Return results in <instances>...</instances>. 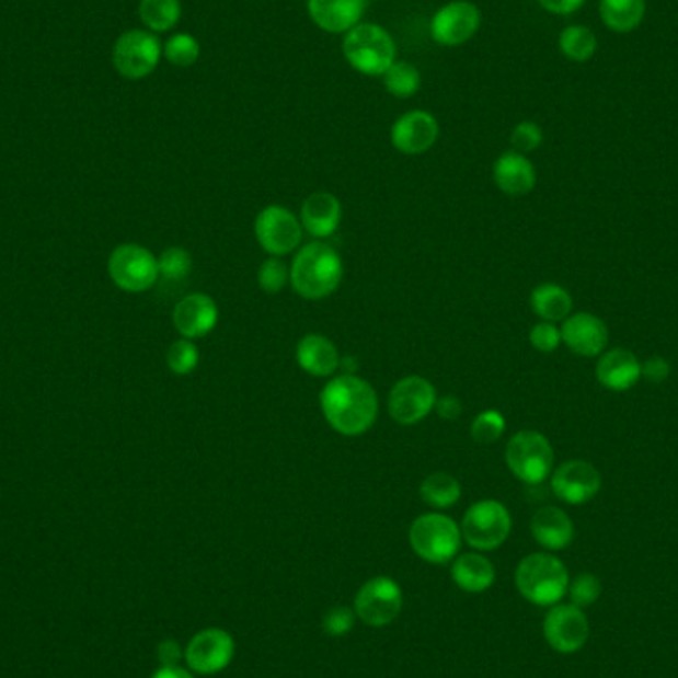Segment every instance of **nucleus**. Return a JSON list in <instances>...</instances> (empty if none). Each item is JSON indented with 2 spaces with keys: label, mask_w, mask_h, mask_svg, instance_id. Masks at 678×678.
I'll use <instances>...</instances> for the list:
<instances>
[{
  "label": "nucleus",
  "mask_w": 678,
  "mask_h": 678,
  "mask_svg": "<svg viewBox=\"0 0 678 678\" xmlns=\"http://www.w3.org/2000/svg\"><path fill=\"white\" fill-rule=\"evenodd\" d=\"M320 407L335 433L344 437H361L376 425L379 397L364 377L344 374L334 377L322 389Z\"/></svg>",
  "instance_id": "f257e3e1"
},
{
  "label": "nucleus",
  "mask_w": 678,
  "mask_h": 678,
  "mask_svg": "<svg viewBox=\"0 0 678 678\" xmlns=\"http://www.w3.org/2000/svg\"><path fill=\"white\" fill-rule=\"evenodd\" d=\"M344 276L342 256L334 246L313 241L303 244L290 268V283L303 300H324L340 288Z\"/></svg>",
  "instance_id": "f03ea898"
},
{
  "label": "nucleus",
  "mask_w": 678,
  "mask_h": 678,
  "mask_svg": "<svg viewBox=\"0 0 678 678\" xmlns=\"http://www.w3.org/2000/svg\"><path fill=\"white\" fill-rule=\"evenodd\" d=\"M516 587L533 606L553 607L570 589V574L564 562L552 553H530L516 570Z\"/></svg>",
  "instance_id": "7ed1b4c3"
},
{
  "label": "nucleus",
  "mask_w": 678,
  "mask_h": 678,
  "mask_svg": "<svg viewBox=\"0 0 678 678\" xmlns=\"http://www.w3.org/2000/svg\"><path fill=\"white\" fill-rule=\"evenodd\" d=\"M409 542L413 552L428 564H449L460 552L462 532L447 514L428 512L411 524Z\"/></svg>",
  "instance_id": "20e7f679"
},
{
  "label": "nucleus",
  "mask_w": 678,
  "mask_h": 678,
  "mask_svg": "<svg viewBox=\"0 0 678 678\" xmlns=\"http://www.w3.org/2000/svg\"><path fill=\"white\" fill-rule=\"evenodd\" d=\"M344 56L349 66L366 76H383L397 60L393 36L379 24H357L345 32Z\"/></svg>",
  "instance_id": "39448f33"
},
{
  "label": "nucleus",
  "mask_w": 678,
  "mask_h": 678,
  "mask_svg": "<svg viewBox=\"0 0 678 678\" xmlns=\"http://www.w3.org/2000/svg\"><path fill=\"white\" fill-rule=\"evenodd\" d=\"M462 540L476 552H492L508 540L512 532V516L498 501L474 502L460 522Z\"/></svg>",
  "instance_id": "423d86ee"
},
{
  "label": "nucleus",
  "mask_w": 678,
  "mask_h": 678,
  "mask_svg": "<svg viewBox=\"0 0 678 678\" xmlns=\"http://www.w3.org/2000/svg\"><path fill=\"white\" fill-rule=\"evenodd\" d=\"M550 440L538 430H520L506 445V464L518 481L542 484L553 470Z\"/></svg>",
  "instance_id": "0eeeda50"
},
{
  "label": "nucleus",
  "mask_w": 678,
  "mask_h": 678,
  "mask_svg": "<svg viewBox=\"0 0 678 678\" xmlns=\"http://www.w3.org/2000/svg\"><path fill=\"white\" fill-rule=\"evenodd\" d=\"M437 399V389L425 377H403L391 387L387 411L397 425L411 427L425 421L435 411Z\"/></svg>",
  "instance_id": "6e6552de"
},
{
  "label": "nucleus",
  "mask_w": 678,
  "mask_h": 678,
  "mask_svg": "<svg viewBox=\"0 0 678 678\" xmlns=\"http://www.w3.org/2000/svg\"><path fill=\"white\" fill-rule=\"evenodd\" d=\"M254 237L271 256H286L298 251L303 239V227L292 210L271 205L258 212L254 220Z\"/></svg>",
  "instance_id": "1a4fd4ad"
},
{
  "label": "nucleus",
  "mask_w": 678,
  "mask_h": 678,
  "mask_svg": "<svg viewBox=\"0 0 678 678\" xmlns=\"http://www.w3.org/2000/svg\"><path fill=\"white\" fill-rule=\"evenodd\" d=\"M403 609V591L395 579L379 575L359 587L354 611L366 625L386 627L393 623Z\"/></svg>",
  "instance_id": "9d476101"
},
{
  "label": "nucleus",
  "mask_w": 678,
  "mask_h": 678,
  "mask_svg": "<svg viewBox=\"0 0 678 678\" xmlns=\"http://www.w3.org/2000/svg\"><path fill=\"white\" fill-rule=\"evenodd\" d=\"M163 46L156 34L147 31H127L114 46V66L127 80H143L153 73L161 60Z\"/></svg>",
  "instance_id": "9b49d317"
},
{
  "label": "nucleus",
  "mask_w": 678,
  "mask_h": 678,
  "mask_svg": "<svg viewBox=\"0 0 678 678\" xmlns=\"http://www.w3.org/2000/svg\"><path fill=\"white\" fill-rule=\"evenodd\" d=\"M110 276L126 292H146L156 286L159 264L143 246L122 244L110 258Z\"/></svg>",
  "instance_id": "f8f14e48"
},
{
  "label": "nucleus",
  "mask_w": 678,
  "mask_h": 678,
  "mask_svg": "<svg viewBox=\"0 0 678 678\" xmlns=\"http://www.w3.org/2000/svg\"><path fill=\"white\" fill-rule=\"evenodd\" d=\"M234 657V639L225 629H203L188 641L185 660L198 675H217L229 667Z\"/></svg>",
  "instance_id": "ddd939ff"
},
{
  "label": "nucleus",
  "mask_w": 678,
  "mask_h": 678,
  "mask_svg": "<svg viewBox=\"0 0 678 678\" xmlns=\"http://www.w3.org/2000/svg\"><path fill=\"white\" fill-rule=\"evenodd\" d=\"M482 14L469 0H452L438 9L430 21V34L440 46H460L481 28Z\"/></svg>",
  "instance_id": "4468645a"
},
{
  "label": "nucleus",
  "mask_w": 678,
  "mask_h": 678,
  "mask_svg": "<svg viewBox=\"0 0 678 678\" xmlns=\"http://www.w3.org/2000/svg\"><path fill=\"white\" fill-rule=\"evenodd\" d=\"M543 636L548 645L562 653L572 655L584 648L589 639V621L579 607L553 606L543 619Z\"/></svg>",
  "instance_id": "2eb2a0df"
},
{
  "label": "nucleus",
  "mask_w": 678,
  "mask_h": 678,
  "mask_svg": "<svg viewBox=\"0 0 678 678\" xmlns=\"http://www.w3.org/2000/svg\"><path fill=\"white\" fill-rule=\"evenodd\" d=\"M552 491L565 504L579 506L601 491V474L587 460H567L553 470Z\"/></svg>",
  "instance_id": "dca6fc26"
},
{
  "label": "nucleus",
  "mask_w": 678,
  "mask_h": 678,
  "mask_svg": "<svg viewBox=\"0 0 678 678\" xmlns=\"http://www.w3.org/2000/svg\"><path fill=\"white\" fill-rule=\"evenodd\" d=\"M438 122L425 110L401 115L391 127V143L399 153L423 156L437 143Z\"/></svg>",
  "instance_id": "f3484780"
},
{
  "label": "nucleus",
  "mask_w": 678,
  "mask_h": 678,
  "mask_svg": "<svg viewBox=\"0 0 678 678\" xmlns=\"http://www.w3.org/2000/svg\"><path fill=\"white\" fill-rule=\"evenodd\" d=\"M173 324L187 340L205 337L219 324V306L209 294H188L175 306Z\"/></svg>",
  "instance_id": "a211bd4d"
},
{
  "label": "nucleus",
  "mask_w": 678,
  "mask_h": 678,
  "mask_svg": "<svg viewBox=\"0 0 678 678\" xmlns=\"http://www.w3.org/2000/svg\"><path fill=\"white\" fill-rule=\"evenodd\" d=\"M560 332H562V342L575 355H582V357H595L601 354L609 342L606 322L599 320L594 313L579 312L567 315Z\"/></svg>",
  "instance_id": "6ab92c4d"
},
{
  "label": "nucleus",
  "mask_w": 678,
  "mask_h": 678,
  "mask_svg": "<svg viewBox=\"0 0 678 678\" xmlns=\"http://www.w3.org/2000/svg\"><path fill=\"white\" fill-rule=\"evenodd\" d=\"M308 12L322 31L345 34L361 21L366 0H308Z\"/></svg>",
  "instance_id": "aec40b11"
},
{
  "label": "nucleus",
  "mask_w": 678,
  "mask_h": 678,
  "mask_svg": "<svg viewBox=\"0 0 678 678\" xmlns=\"http://www.w3.org/2000/svg\"><path fill=\"white\" fill-rule=\"evenodd\" d=\"M300 222L308 234L313 239H330L342 222V203L340 198L318 191L306 197L300 209Z\"/></svg>",
  "instance_id": "412c9836"
},
{
  "label": "nucleus",
  "mask_w": 678,
  "mask_h": 678,
  "mask_svg": "<svg viewBox=\"0 0 678 678\" xmlns=\"http://www.w3.org/2000/svg\"><path fill=\"white\" fill-rule=\"evenodd\" d=\"M595 377L609 391L623 393L639 383L641 379V361L636 355L623 347L611 349L599 357L595 367Z\"/></svg>",
  "instance_id": "4be33fe9"
},
{
  "label": "nucleus",
  "mask_w": 678,
  "mask_h": 678,
  "mask_svg": "<svg viewBox=\"0 0 678 678\" xmlns=\"http://www.w3.org/2000/svg\"><path fill=\"white\" fill-rule=\"evenodd\" d=\"M496 187L508 197H524L536 187V169L528 157L518 151L502 153L492 168Z\"/></svg>",
  "instance_id": "5701e85b"
},
{
  "label": "nucleus",
  "mask_w": 678,
  "mask_h": 678,
  "mask_svg": "<svg viewBox=\"0 0 678 678\" xmlns=\"http://www.w3.org/2000/svg\"><path fill=\"white\" fill-rule=\"evenodd\" d=\"M296 359L308 376L332 377L342 367V355L334 342L322 334L303 335L296 345Z\"/></svg>",
  "instance_id": "b1692460"
},
{
  "label": "nucleus",
  "mask_w": 678,
  "mask_h": 678,
  "mask_svg": "<svg viewBox=\"0 0 678 678\" xmlns=\"http://www.w3.org/2000/svg\"><path fill=\"white\" fill-rule=\"evenodd\" d=\"M533 540L550 552H560L574 542L575 528L572 518L562 508L543 506L536 512L530 522Z\"/></svg>",
  "instance_id": "393cba45"
},
{
  "label": "nucleus",
  "mask_w": 678,
  "mask_h": 678,
  "mask_svg": "<svg viewBox=\"0 0 678 678\" xmlns=\"http://www.w3.org/2000/svg\"><path fill=\"white\" fill-rule=\"evenodd\" d=\"M450 574H452L455 584L459 585L462 591H469V594H482V591L491 589L494 579H496L494 564L486 555L479 552L457 555Z\"/></svg>",
  "instance_id": "a878e982"
},
{
  "label": "nucleus",
  "mask_w": 678,
  "mask_h": 678,
  "mask_svg": "<svg viewBox=\"0 0 678 678\" xmlns=\"http://www.w3.org/2000/svg\"><path fill=\"white\" fill-rule=\"evenodd\" d=\"M532 312L542 318V322H564L574 308V300L570 292L558 284H540L530 296Z\"/></svg>",
  "instance_id": "bb28decb"
},
{
  "label": "nucleus",
  "mask_w": 678,
  "mask_h": 678,
  "mask_svg": "<svg viewBox=\"0 0 678 678\" xmlns=\"http://www.w3.org/2000/svg\"><path fill=\"white\" fill-rule=\"evenodd\" d=\"M647 12L645 0H601L599 14L609 31L629 34L641 26Z\"/></svg>",
  "instance_id": "cd10ccee"
},
{
  "label": "nucleus",
  "mask_w": 678,
  "mask_h": 678,
  "mask_svg": "<svg viewBox=\"0 0 678 678\" xmlns=\"http://www.w3.org/2000/svg\"><path fill=\"white\" fill-rule=\"evenodd\" d=\"M418 494L430 508L447 510L460 501L462 486L449 472H433V474H428L425 481L421 482Z\"/></svg>",
  "instance_id": "c85d7f7f"
},
{
  "label": "nucleus",
  "mask_w": 678,
  "mask_h": 678,
  "mask_svg": "<svg viewBox=\"0 0 678 678\" xmlns=\"http://www.w3.org/2000/svg\"><path fill=\"white\" fill-rule=\"evenodd\" d=\"M560 50L572 62H589L597 53V36L589 26L572 24L560 34Z\"/></svg>",
  "instance_id": "c756f323"
},
{
  "label": "nucleus",
  "mask_w": 678,
  "mask_h": 678,
  "mask_svg": "<svg viewBox=\"0 0 678 678\" xmlns=\"http://www.w3.org/2000/svg\"><path fill=\"white\" fill-rule=\"evenodd\" d=\"M139 19L149 31H171L181 19V0H141Z\"/></svg>",
  "instance_id": "7c9ffc66"
},
{
  "label": "nucleus",
  "mask_w": 678,
  "mask_h": 678,
  "mask_svg": "<svg viewBox=\"0 0 678 678\" xmlns=\"http://www.w3.org/2000/svg\"><path fill=\"white\" fill-rule=\"evenodd\" d=\"M383 85L389 94L407 100L417 94L421 88V73L413 64L395 60L383 73Z\"/></svg>",
  "instance_id": "2f4dec72"
},
{
  "label": "nucleus",
  "mask_w": 678,
  "mask_h": 678,
  "mask_svg": "<svg viewBox=\"0 0 678 678\" xmlns=\"http://www.w3.org/2000/svg\"><path fill=\"white\" fill-rule=\"evenodd\" d=\"M157 264L161 278H165L169 283H181L193 271V256L181 246H171L157 258Z\"/></svg>",
  "instance_id": "473e14b6"
},
{
  "label": "nucleus",
  "mask_w": 678,
  "mask_h": 678,
  "mask_svg": "<svg viewBox=\"0 0 678 678\" xmlns=\"http://www.w3.org/2000/svg\"><path fill=\"white\" fill-rule=\"evenodd\" d=\"M506 430V418L501 411L489 409L476 415L470 425V435L479 445H494Z\"/></svg>",
  "instance_id": "72a5a7b5"
},
{
  "label": "nucleus",
  "mask_w": 678,
  "mask_h": 678,
  "mask_svg": "<svg viewBox=\"0 0 678 678\" xmlns=\"http://www.w3.org/2000/svg\"><path fill=\"white\" fill-rule=\"evenodd\" d=\"M163 54H165L168 62L173 64V66L188 68V66L197 62L198 56H200V46H198L197 38L191 36V34H175L163 46Z\"/></svg>",
  "instance_id": "f704fd0d"
},
{
  "label": "nucleus",
  "mask_w": 678,
  "mask_h": 678,
  "mask_svg": "<svg viewBox=\"0 0 678 678\" xmlns=\"http://www.w3.org/2000/svg\"><path fill=\"white\" fill-rule=\"evenodd\" d=\"M290 283V268L280 256H271L258 268V286L262 292L280 294Z\"/></svg>",
  "instance_id": "c9c22d12"
},
{
  "label": "nucleus",
  "mask_w": 678,
  "mask_h": 678,
  "mask_svg": "<svg viewBox=\"0 0 678 678\" xmlns=\"http://www.w3.org/2000/svg\"><path fill=\"white\" fill-rule=\"evenodd\" d=\"M168 366L175 376H188L198 366V347L193 340H177L168 352Z\"/></svg>",
  "instance_id": "e433bc0d"
},
{
  "label": "nucleus",
  "mask_w": 678,
  "mask_h": 678,
  "mask_svg": "<svg viewBox=\"0 0 678 678\" xmlns=\"http://www.w3.org/2000/svg\"><path fill=\"white\" fill-rule=\"evenodd\" d=\"M567 591H570L572 604L575 607L582 609V607L594 606L595 601L599 599V595H601V582H599L597 575L579 574L572 582Z\"/></svg>",
  "instance_id": "4c0bfd02"
},
{
  "label": "nucleus",
  "mask_w": 678,
  "mask_h": 678,
  "mask_svg": "<svg viewBox=\"0 0 678 678\" xmlns=\"http://www.w3.org/2000/svg\"><path fill=\"white\" fill-rule=\"evenodd\" d=\"M542 127L538 126L536 122H520L518 126L512 129V147H514V151H518V153H522V156L536 151L538 147L542 146Z\"/></svg>",
  "instance_id": "58836bf2"
},
{
  "label": "nucleus",
  "mask_w": 678,
  "mask_h": 678,
  "mask_svg": "<svg viewBox=\"0 0 678 678\" xmlns=\"http://www.w3.org/2000/svg\"><path fill=\"white\" fill-rule=\"evenodd\" d=\"M355 611L352 607L335 606L322 619V629L330 636H345L355 625Z\"/></svg>",
  "instance_id": "ea45409f"
},
{
  "label": "nucleus",
  "mask_w": 678,
  "mask_h": 678,
  "mask_svg": "<svg viewBox=\"0 0 678 678\" xmlns=\"http://www.w3.org/2000/svg\"><path fill=\"white\" fill-rule=\"evenodd\" d=\"M530 344L542 354H552L562 344V332L552 322H540L530 330Z\"/></svg>",
  "instance_id": "a19ab883"
},
{
  "label": "nucleus",
  "mask_w": 678,
  "mask_h": 678,
  "mask_svg": "<svg viewBox=\"0 0 678 678\" xmlns=\"http://www.w3.org/2000/svg\"><path fill=\"white\" fill-rule=\"evenodd\" d=\"M670 376V364L660 355L648 357L645 364H641V377H645L651 383H663Z\"/></svg>",
  "instance_id": "79ce46f5"
},
{
  "label": "nucleus",
  "mask_w": 678,
  "mask_h": 678,
  "mask_svg": "<svg viewBox=\"0 0 678 678\" xmlns=\"http://www.w3.org/2000/svg\"><path fill=\"white\" fill-rule=\"evenodd\" d=\"M185 657V651L181 648L177 641L168 639L157 647V658L161 663V667H179V660Z\"/></svg>",
  "instance_id": "37998d69"
},
{
  "label": "nucleus",
  "mask_w": 678,
  "mask_h": 678,
  "mask_svg": "<svg viewBox=\"0 0 678 678\" xmlns=\"http://www.w3.org/2000/svg\"><path fill=\"white\" fill-rule=\"evenodd\" d=\"M435 411L443 421H457L462 415V401L457 395L440 397L437 399Z\"/></svg>",
  "instance_id": "c03bdc74"
},
{
  "label": "nucleus",
  "mask_w": 678,
  "mask_h": 678,
  "mask_svg": "<svg viewBox=\"0 0 678 678\" xmlns=\"http://www.w3.org/2000/svg\"><path fill=\"white\" fill-rule=\"evenodd\" d=\"M543 11L552 12V14H574L575 11H579L584 7L585 0H538Z\"/></svg>",
  "instance_id": "a18cd8bd"
},
{
  "label": "nucleus",
  "mask_w": 678,
  "mask_h": 678,
  "mask_svg": "<svg viewBox=\"0 0 678 678\" xmlns=\"http://www.w3.org/2000/svg\"><path fill=\"white\" fill-rule=\"evenodd\" d=\"M151 678H195L188 670L181 667H161Z\"/></svg>",
  "instance_id": "49530a36"
}]
</instances>
